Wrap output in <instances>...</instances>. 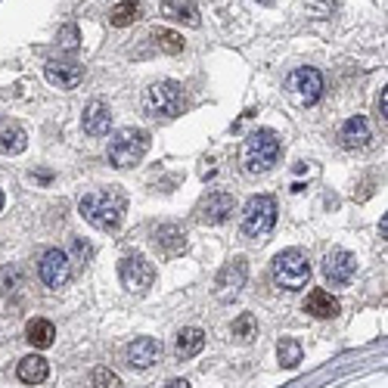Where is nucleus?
<instances>
[{"label": "nucleus", "instance_id": "obj_1", "mask_svg": "<svg viewBox=\"0 0 388 388\" xmlns=\"http://www.w3.org/2000/svg\"><path fill=\"white\" fill-rule=\"evenodd\" d=\"M127 208V196L121 193V187H106V190H94V193L81 196L78 212L96 230H115L125 218Z\"/></svg>", "mask_w": 388, "mask_h": 388}, {"label": "nucleus", "instance_id": "obj_2", "mask_svg": "<svg viewBox=\"0 0 388 388\" xmlns=\"http://www.w3.org/2000/svg\"><path fill=\"white\" fill-rule=\"evenodd\" d=\"M146 152H150V134L143 127H121L109 140V162L115 168H134L143 162Z\"/></svg>", "mask_w": 388, "mask_h": 388}, {"label": "nucleus", "instance_id": "obj_3", "mask_svg": "<svg viewBox=\"0 0 388 388\" xmlns=\"http://www.w3.org/2000/svg\"><path fill=\"white\" fill-rule=\"evenodd\" d=\"M280 159V137H276L270 127H261L255 131L249 140H245V150H243V162L249 174H264L270 171Z\"/></svg>", "mask_w": 388, "mask_h": 388}, {"label": "nucleus", "instance_id": "obj_4", "mask_svg": "<svg viewBox=\"0 0 388 388\" xmlns=\"http://www.w3.org/2000/svg\"><path fill=\"white\" fill-rule=\"evenodd\" d=\"M311 280V261L301 249H286L274 258V283L286 292H298Z\"/></svg>", "mask_w": 388, "mask_h": 388}, {"label": "nucleus", "instance_id": "obj_5", "mask_svg": "<svg viewBox=\"0 0 388 388\" xmlns=\"http://www.w3.org/2000/svg\"><path fill=\"white\" fill-rule=\"evenodd\" d=\"M274 224H276V199L267 193L252 196V199L245 202V212H243V233L258 239V236L274 230Z\"/></svg>", "mask_w": 388, "mask_h": 388}, {"label": "nucleus", "instance_id": "obj_6", "mask_svg": "<svg viewBox=\"0 0 388 388\" xmlns=\"http://www.w3.org/2000/svg\"><path fill=\"white\" fill-rule=\"evenodd\" d=\"M146 106L152 115L162 119H174L183 112V88L177 81H156L146 90Z\"/></svg>", "mask_w": 388, "mask_h": 388}, {"label": "nucleus", "instance_id": "obj_7", "mask_svg": "<svg viewBox=\"0 0 388 388\" xmlns=\"http://www.w3.org/2000/svg\"><path fill=\"white\" fill-rule=\"evenodd\" d=\"M119 276H121V286L134 295H143L152 289L156 283V267L146 261L143 255H127L119 261Z\"/></svg>", "mask_w": 388, "mask_h": 388}, {"label": "nucleus", "instance_id": "obj_8", "mask_svg": "<svg viewBox=\"0 0 388 388\" xmlns=\"http://www.w3.org/2000/svg\"><path fill=\"white\" fill-rule=\"evenodd\" d=\"M286 90L298 106H314V103L323 96V75L317 69H295L286 81Z\"/></svg>", "mask_w": 388, "mask_h": 388}, {"label": "nucleus", "instance_id": "obj_9", "mask_svg": "<svg viewBox=\"0 0 388 388\" xmlns=\"http://www.w3.org/2000/svg\"><path fill=\"white\" fill-rule=\"evenodd\" d=\"M233 208H236V199H233L230 193H208L205 199L199 202V208H196V218H199V224L205 227H218L224 224L227 218L233 214Z\"/></svg>", "mask_w": 388, "mask_h": 388}, {"label": "nucleus", "instance_id": "obj_10", "mask_svg": "<svg viewBox=\"0 0 388 388\" xmlns=\"http://www.w3.org/2000/svg\"><path fill=\"white\" fill-rule=\"evenodd\" d=\"M38 274H41V280H44L50 289L65 286V283H69V276H72L69 255H65V252H59V249H50L44 258H41Z\"/></svg>", "mask_w": 388, "mask_h": 388}, {"label": "nucleus", "instance_id": "obj_11", "mask_svg": "<svg viewBox=\"0 0 388 388\" xmlns=\"http://www.w3.org/2000/svg\"><path fill=\"white\" fill-rule=\"evenodd\" d=\"M354 270H357V258L345 249H336L326 255V264H323V274L332 286H348L354 280Z\"/></svg>", "mask_w": 388, "mask_h": 388}, {"label": "nucleus", "instance_id": "obj_12", "mask_svg": "<svg viewBox=\"0 0 388 388\" xmlns=\"http://www.w3.org/2000/svg\"><path fill=\"white\" fill-rule=\"evenodd\" d=\"M245 274H249V267H245V258H233V261L218 274V283H214V289H218V298L221 301L233 298V295L243 289Z\"/></svg>", "mask_w": 388, "mask_h": 388}, {"label": "nucleus", "instance_id": "obj_13", "mask_svg": "<svg viewBox=\"0 0 388 388\" xmlns=\"http://www.w3.org/2000/svg\"><path fill=\"white\" fill-rule=\"evenodd\" d=\"M159 357H162V342L159 338H134L131 345H127V363H131L134 369H150L152 363H159Z\"/></svg>", "mask_w": 388, "mask_h": 388}, {"label": "nucleus", "instance_id": "obj_14", "mask_svg": "<svg viewBox=\"0 0 388 388\" xmlns=\"http://www.w3.org/2000/svg\"><path fill=\"white\" fill-rule=\"evenodd\" d=\"M338 140H342L345 150H367L369 146V125L363 115H351L348 121L342 125V131H338Z\"/></svg>", "mask_w": 388, "mask_h": 388}, {"label": "nucleus", "instance_id": "obj_15", "mask_svg": "<svg viewBox=\"0 0 388 388\" xmlns=\"http://www.w3.org/2000/svg\"><path fill=\"white\" fill-rule=\"evenodd\" d=\"M44 72H47V81L57 84V88H65V90L78 88L84 78V69L78 63H59V59H50Z\"/></svg>", "mask_w": 388, "mask_h": 388}, {"label": "nucleus", "instance_id": "obj_16", "mask_svg": "<svg viewBox=\"0 0 388 388\" xmlns=\"http://www.w3.org/2000/svg\"><path fill=\"white\" fill-rule=\"evenodd\" d=\"M109 127H112V112L103 100H94L88 109H84V131L90 137H106Z\"/></svg>", "mask_w": 388, "mask_h": 388}, {"label": "nucleus", "instance_id": "obj_17", "mask_svg": "<svg viewBox=\"0 0 388 388\" xmlns=\"http://www.w3.org/2000/svg\"><path fill=\"white\" fill-rule=\"evenodd\" d=\"M152 243H156V249L165 252V255H177V252L187 249V233L177 224H162L152 233Z\"/></svg>", "mask_w": 388, "mask_h": 388}, {"label": "nucleus", "instance_id": "obj_18", "mask_svg": "<svg viewBox=\"0 0 388 388\" xmlns=\"http://www.w3.org/2000/svg\"><path fill=\"white\" fill-rule=\"evenodd\" d=\"M162 16L171 22H183V25H199V10L193 0H162Z\"/></svg>", "mask_w": 388, "mask_h": 388}, {"label": "nucleus", "instance_id": "obj_19", "mask_svg": "<svg viewBox=\"0 0 388 388\" xmlns=\"http://www.w3.org/2000/svg\"><path fill=\"white\" fill-rule=\"evenodd\" d=\"M305 314H311V317H317V320H329L338 314V301L332 298L326 289H314L305 298Z\"/></svg>", "mask_w": 388, "mask_h": 388}, {"label": "nucleus", "instance_id": "obj_20", "mask_svg": "<svg viewBox=\"0 0 388 388\" xmlns=\"http://www.w3.org/2000/svg\"><path fill=\"white\" fill-rule=\"evenodd\" d=\"M47 376H50V363L41 354H28L19 360V379L25 382V385H41Z\"/></svg>", "mask_w": 388, "mask_h": 388}, {"label": "nucleus", "instance_id": "obj_21", "mask_svg": "<svg viewBox=\"0 0 388 388\" xmlns=\"http://www.w3.org/2000/svg\"><path fill=\"white\" fill-rule=\"evenodd\" d=\"M202 348H205V332H202L199 326H187V329L177 332V357H181V360L196 357Z\"/></svg>", "mask_w": 388, "mask_h": 388}, {"label": "nucleus", "instance_id": "obj_22", "mask_svg": "<svg viewBox=\"0 0 388 388\" xmlns=\"http://www.w3.org/2000/svg\"><path fill=\"white\" fill-rule=\"evenodd\" d=\"M25 338L34 348H50L53 338H57V326H53L50 320L34 317V320H28V326H25Z\"/></svg>", "mask_w": 388, "mask_h": 388}, {"label": "nucleus", "instance_id": "obj_23", "mask_svg": "<svg viewBox=\"0 0 388 388\" xmlns=\"http://www.w3.org/2000/svg\"><path fill=\"white\" fill-rule=\"evenodd\" d=\"M140 19V3L137 0H121V3H115L112 13H109V22H112L115 28H127L134 25V22Z\"/></svg>", "mask_w": 388, "mask_h": 388}, {"label": "nucleus", "instance_id": "obj_24", "mask_svg": "<svg viewBox=\"0 0 388 388\" xmlns=\"http://www.w3.org/2000/svg\"><path fill=\"white\" fill-rule=\"evenodd\" d=\"M28 146V137L22 127H7V131L0 134V152H7V156H19V152H25Z\"/></svg>", "mask_w": 388, "mask_h": 388}, {"label": "nucleus", "instance_id": "obj_25", "mask_svg": "<svg viewBox=\"0 0 388 388\" xmlns=\"http://www.w3.org/2000/svg\"><path fill=\"white\" fill-rule=\"evenodd\" d=\"M152 41H156L159 50H162V53H171V57L183 50V38H181L177 32H171V28H156V32H152Z\"/></svg>", "mask_w": 388, "mask_h": 388}, {"label": "nucleus", "instance_id": "obj_26", "mask_svg": "<svg viewBox=\"0 0 388 388\" xmlns=\"http://www.w3.org/2000/svg\"><path fill=\"white\" fill-rule=\"evenodd\" d=\"M276 357H280V363L286 369H295L301 363V345L295 338H283L280 348H276Z\"/></svg>", "mask_w": 388, "mask_h": 388}, {"label": "nucleus", "instance_id": "obj_27", "mask_svg": "<svg viewBox=\"0 0 388 388\" xmlns=\"http://www.w3.org/2000/svg\"><path fill=\"white\" fill-rule=\"evenodd\" d=\"M255 336H258V320L252 317V314H239V317L233 320V338H239V342H252Z\"/></svg>", "mask_w": 388, "mask_h": 388}, {"label": "nucleus", "instance_id": "obj_28", "mask_svg": "<svg viewBox=\"0 0 388 388\" xmlns=\"http://www.w3.org/2000/svg\"><path fill=\"white\" fill-rule=\"evenodd\" d=\"M94 388H125L119 379V373H112L109 367H96L94 369Z\"/></svg>", "mask_w": 388, "mask_h": 388}, {"label": "nucleus", "instance_id": "obj_29", "mask_svg": "<svg viewBox=\"0 0 388 388\" xmlns=\"http://www.w3.org/2000/svg\"><path fill=\"white\" fill-rule=\"evenodd\" d=\"M59 47H63V50H69V53L78 50V28L75 25H63V28H59Z\"/></svg>", "mask_w": 388, "mask_h": 388}, {"label": "nucleus", "instance_id": "obj_30", "mask_svg": "<svg viewBox=\"0 0 388 388\" xmlns=\"http://www.w3.org/2000/svg\"><path fill=\"white\" fill-rule=\"evenodd\" d=\"M385 100H388V94H385V90H382L379 103H376V109H379V119H382V121H385V109H388V103H385Z\"/></svg>", "mask_w": 388, "mask_h": 388}, {"label": "nucleus", "instance_id": "obj_31", "mask_svg": "<svg viewBox=\"0 0 388 388\" xmlns=\"http://www.w3.org/2000/svg\"><path fill=\"white\" fill-rule=\"evenodd\" d=\"M165 388H190V382H187V379H171Z\"/></svg>", "mask_w": 388, "mask_h": 388}, {"label": "nucleus", "instance_id": "obj_32", "mask_svg": "<svg viewBox=\"0 0 388 388\" xmlns=\"http://www.w3.org/2000/svg\"><path fill=\"white\" fill-rule=\"evenodd\" d=\"M0 208H3V190H0Z\"/></svg>", "mask_w": 388, "mask_h": 388}]
</instances>
